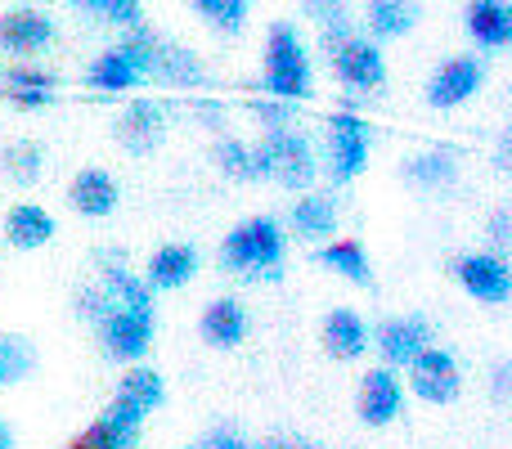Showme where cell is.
I'll list each match as a JSON object with an SVG mask.
<instances>
[{"label":"cell","mask_w":512,"mask_h":449,"mask_svg":"<svg viewBox=\"0 0 512 449\" xmlns=\"http://www.w3.org/2000/svg\"><path fill=\"white\" fill-rule=\"evenodd\" d=\"M77 319L95 328L99 351L113 364H140L158 337V306L144 279L126 265V252L104 247L95 256V283L77 292Z\"/></svg>","instance_id":"cell-1"},{"label":"cell","mask_w":512,"mask_h":449,"mask_svg":"<svg viewBox=\"0 0 512 449\" xmlns=\"http://www.w3.org/2000/svg\"><path fill=\"white\" fill-rule=\"evenodd\" d=\"M221 270L239 279H279V265L288 256V229L279 216H243L221 238Z\"/></svg>","instance_id":"cell-2"},{"label":"cell","mask_w":512,"mask_h":449,"mask_svg":"<svg viewBox=\"0 0 512 449\" xmlns=\"http://www.w3.org/2000/svg\"><path fill=\"white\" fill-rule=\"evenodd\" d=\"M265 95L283 104H301L315 95V68H310L306 41L292 23H274L265 36Z\"/></svg>","instance_id":"cell-3"},{"label":"cell","mask_w":512,"mask_h":449,"mask_svg":"<svg viewBox=\"0 0 512 449\" xmlns=\"http://www.w3.org/2000/svg\"><path fill=\"white\" fill-rule=\"evenodd\" d=\"M256 144V162H261V180H274L288 194H306L319 180V149L310 144V135H301L297 126L283 131H265Z\"/></svg>","instance_id":"cell-4"},{"label":"cell","mask_w":512,"mask_h":449,"mask_svg":"<svg viewBox=\"0 0 512 449\" xmlns=\"http://www.w3.org/2000/svg\"><path fill=\"white\" fill-rule=\"evenodd\" d=\"M122 45L135 54L144 81H162V86H180V90H185V86L194 90V86H203V81H207L203 59H198L194 50H185V45L158 36V32H144V27H135V32L126 36Z\"/></svg>","instance_id":"cell-5"},{"label":"cell","mask_w":512,"mask_h":449,"mask_svg":"<svg viewBox=\"0 0 512 449\" xmlns=\"http://www.w3.org/2000/svg\"><path fill=\"white\" fill-rule=\"evenodd\" d=\"M369 153H373V131L360 113H333L324 122V176L333 185H351V180L364 176L369 167Z\"/></svg>","instance_id":"cell-6"},{"label":"cell","mask_w":512,"mask_h":449,"mask_svg":"<svg viewBox=\"0 0 512 449\" xmlns=\"http://www.w3.org/2000/svg\"><path fill=\"white\" fill-rule=\"evenodd\" d=\"M324 50H328L333 77L342 81L351 95H373V90L387 86V59H382L378 41H369V36H360V32H346L342 41L324 45Z\"/></svg>","instance_id":"cell-7"},{"label":"cell","mask_w":512,"mask_h":449,"mask_svg":"<svg viewBox=\"0 0 512 449\" xmlns=\"http://www.w3.org/2000/svg\"><path fill=\"white\" fill-rule=\"evenodd\" d=\"M405 369H409V391H414L423 405H454V400L463 396V369L450 346L432 342L427 351H418Z\"/></svg>","instance_id":"cell-8"},{"label":"cell","mask_w":512,"mask_h":449,"mask_svg":"<svg viewBox=\"0 0 512 449\" xmlns=\"http://www.w3.org/2000/svg\"><path fill=\"white\" fill-rule=\"evenodd\" d=\"M454 283L463 288V297H472L477 306H508L512 301V265L499 252H463L454 261Z\"/></svg>","instance_id":"cell-9"},{"label":"cell","mask_w":512,"mask_h":449,"mask_svg":"<svg viewBox=\"0 0 512 449\" xmlns=\"http://www.w3.org/2000/svg\"><path fill=\"white\" fill-rule=\"evenodd\" d=\"M405 414V382L396 369L387 364H373L369 373H360V387H355V418L364 427H391Z\"/></svg>","instance_id":"cell-10"},{"label":"cell","mask_w":512,"mask_h":449,"mask_svg":"<svg viewBox=\"0 0 512 449\" xmlns=\"http://www.w3.org/2000/svg\"><path fill=\"white\" fill-rule=\"evenodd\" d=\"M432 342H436V333L423 315H391L369 333V346L382 355L387 369H405V364L414 360L418 351H427Z\"/></svg>","instance_id":"cell-11"},{"label":"cell","mask_w":512,"mask_h":449,"mask_svg":"<svg viewBox=\"0 0 512 449\" xmlns=\"http://www.w3.org/2000/svg\"><path fill=\"white\" fill-rule=\"evenodd\" d=\"M167 131H171L167 104H162V99H135V104H126V113L117 117L113 140L122 144L126 153L144 158V153H153L162 140H167Z\"/></svg>","instance_id":"cell-12"},{"label":"cell","mask_w":512,"mask_h":449,"mask_svg":"<svg viewBox=\"0 0 512 449\" xmlns=\"http://www.w3.org/2000/svg\"><path fill=\"white\" fill-rule=\"evenodd\" d=\"M203 270V252L194 243H162L158 252L144 261V288L149 292H180L198 279Z\"/></svg>","instance_id":"cell-13"},{"label":"cell","mask_w":512,"mask_h":449,"mask_svg":"<svg viewBox=\"0 0 512 449\" xmlns=\"http://www.w3.org/2000/svg\"><path fill=\"white\" fill-rule=\"evenodd\" d=\"M481 86H486V68H481V59L459 54V59H445L441 68L427 77V104L432 108H459V104H468Z\"/></svg>","instance_id":"cell-14"},{"label":"cell","mask_w":512,"mask_h":449,"mask_svg":"<svg viewBox=\"0 0 512 449\" xmlns=\"http://www.w3.org/2000/svg\"><path fill=\"white\" fill-rule=\"evenodd\" d=\"M81 445H95V449H140L144 441V414H135L131 405L122 400H108L95 418L86 423V432L77 436Z\"/></svg>","instance_id":"cell-15"},{"label":"cell","mask_w":512,"mask_h":449,"mask_svg":"<svg viewBox=\"0 0 512 449\" xmlns=\"http://www.w3.org/2000/svg\"><path fill=\"white\" fill-rule=\"evenodd\" d=\"M68 207L77 216H86V221H108L122 207V185L104 167H81L68 180Z\"/></svg>","instance_id":"cell-16"},{"label":"cell","mask_w":512,"mask_h":449,"mask_svg":"<svg viewBox=\"0 0 512 449\" xmlns=\"http://www.w3.org/2000/svg\"><path fill=\"white\" fill-rule=\"evenodd\" d=\"M248 306L239 297H212L198 315V337H203L212 351H234V346L248 342Z\"/></svg>","instance_id":"cell-17"},{"label":"cell","mask_w":512,"mask_h":449,"mask_svg":"<svg viewBox=\"0 0 512 449\" xmlns=\"http://www.w3.org/2000/svg\"><path fill=\"white\" fill-rule=\"evenodd\" d=\"M337 221H342V207H337V198L328 189H306L288 207V229L301 243H328L337 234Z\"/></svg>","instance_id":"cell-18"},{"label":"cell","mask_w":512,"mask_h":449,"mask_svg":"<svg viewBox=\"0 0 512 449\" xmlns=\"http://www.w3.org/2000/svg\"><path fill=\"white\" fill-rule=\"evenodd\" d=\"M0 95L23 113H36V108H50L59 99V77L45 68H32V63H14V68L0 72Z\"/></svg>","instance_id":"cell-19"},{"label":"cell","mask_w":512,"mask_h":449,"mask_svg":"<svg viewBox=\"0 0 512 449\" xmlns=\"http://www.w3.org/2000/svg\"><path fill=\"white\" fill-rule=\"evenodd\" d=\"M459 167H463L459 149H450V144H432V149L405 158L400 176H405L414 189H423V194H445V189L459 180Z\"/></svg>","instance_id":"cell-20"},{"label":"cell","mask_w":512,"mask_h":449,"mask_svg":"<svg viewBox=\"0 0 512 449\" xmlns=\"http://www.w3.org/2000/svg\"><path fill=\"white\" fill-rule=\"evenodd\" d=\"M319 342H324V351L333 355V360L351 364V360H360V355L369 351V324H364L360 310L333 306L324 315V324H319Z\"/></svg>","instance_id":"cell-21"},{"label":"cell","mask_w":512,"mask_h":449,"mask_svg":"<svg viewBox=\"0 0 512 449\" xmlns=\"http://www.w3.org/2000/svg\"><path fill=\"white\" fill-rule=\"evenodd\" d=\"M54 41V18L41 9L23 5V9H5L0 14V50L9 54H36Z\"/></svg>","instance_id":"cell-22"},{"label":"cell","mask_w":512,"mask_h":449,"mask_svg":"<svg viewBox=\"0 0 512 449\" xmlns=\"http://www.w3.org/2000/svg\"><path fill=\"white\" fill-rule=\"evenodd\" d=\"M54 234H59V221L41 203H14L5 212V243L14 252H41L54 243Z\"/></svg>","instance_id":"cell-23"},{"label":"cell","mask_w":512,"mask_h":449,"mask_svg":"<svg viewBox=\"0 0 512 449\" xmlns=\"http://www.w3.org/2000/svg\"><path fill=\"white\" fill-rule=\"evenodd\" d=\"M463 27L481 50H504L512 45V0H472Z\"/></svg>","instance_id":"cell-24"},{"label":"cell","mask_w":512,"mask_h":449,"mask_svg":"<svg viewBox=\"0 0 512 449\" xmlns=\"http://www.w3.org/2000/svg\"><path fill=\"white\" fill-rule=\"evenodd\" d=\"M86 81L95 90H104V95H122V90H135L144 81L140 63H135V54L126 50V45H113V50L95 54L86 68Z\"/></svg>","instance_id":"cell-25"},{"label":"cell","mask_w":512,"mask_h":449,"mask_svg":"<svg viewBox=\"0 0 512 449\" xmlns=\"http://www.w3.org/2000/svg\"><path fill=\"white\" fill-rule=\"evenodd\" d=\"M315 261L324 265V270H333L337 279H346V283H360V288H369V283H373L369 252H364V243L355 234H342V238H328V243H319Z\"/></svg>","instance_id":"cell-26"},{"label":"cell","mask_w":512,"mask_h":449,"mask_svg":"<svg viewBox=\"0 0 512 449\" xmlns=\"http://www.w3.org/2000/svg\"><path fill=\"white\" fill-rule=\"evenodd\" d=\"M122 405H131L135 414H158L162 405H167V378H162L158 369H149V364H131V369L122 373V382H117L113 391Z\"/></svg>","instance_id":"cell-27"},{"label":"cell","mask_w":512,"mask_h":449,"mask_svg":"<svg viewBox=\"0 0 512 449\" xmlns=\"http://www.w3.org/2000/svg\"><path fill=\"white\" fill-rule=\"evenodd\" d=\"M364 23H369L373 41L409 36L418 23V0H369V5H364Z\"/></svg>","instance_id":"cell-28"},{"label":"cell","mask_w":512,"mask_h":449,"mask_svg":"<svg viewBox=\"0 0 512 449\" xmlns=\"http://www.w3.org/2000/svg\"><path fill=\"white\" fill-rule=\"evenodd\" d=\"M216 167H221V176L230 180H243V185H252V180H261V162H256V144L252 140H239V135H221L212 149Z\"/></svg>","instance_id":"cell-29"},{"label":"cell","mask_w":512,"mask_h":449,"mask_svg":"<svg viewBox=\"0 0 512 449\" xmlns=\"http://www.w3.org/2000/svg\"><path fill=\"white\" fill-rule=\"evenodd\" d=\"M36 369V351L27 337L18 333H0V387H18L27 382Z\"/></svg>","instance_id":"cell-30"},{"label":"cell","mask_w":512,"mask_h":449,"mask_svg":"<svg viewBox=\"0 0 512 449\" xmlns=\"http://www.w3.org/2000/svg\"><path fill=\"white\" fill-rule=\"evenodd\" d=\"M0 171H5L14 185H36L41 171H45V149L41 144H32V140L9 144V149L0 153Z\"/></svg>","instance_id":"cell-31"},{"label":"cell","mask_w":512,"mask_h":449,"mask_svg":"<svg viewBox=\"0 0 512 449\" xmlns=\"http://www.w3.org/2000/svg\"><path fill=\"white\" fill-rule=\"evenodd\" d=\"M77 9H86V14H99L104 23H117V27H144V5L140 0H72Z\"/></svg>","instance_id":"cell-32"},{"label":"cell","mask_w":512,"mask_h":449,"mask_svg":"<svg viewBox=\"0 0 512 449\" xmlns=\"http://www.w3.org/2000/svg\"><path fill=\"white\" fill-rule=\"evenodd\" d=\"M189 5L212 27H221V32H230V36L243 32V23H248V0H189Z\"/></svg>","instance_id":"cell-33"},{"label":"cell","mask_w":512,"mask_h":449,"mask_svg":"<svg viewBox=\"0 0 512 449\" xmlns=\"http://www.w3.org/2000/svg\"><path fill=\"white\" fill-rule=\"evenodd\" d=\"M252 117L261 122V135H265V131H283V126H292L297 108L283 104V99H256V104H252Z\"/></svg>","instance_id":"cell-34"},{"label":"cell","mask_w":512,"mask_h":449,"mask_svg":"<svg viewBox=\"0 0 512 449\" xmlns=\"http://www.w3.org/2000/svg\"><path fill=\"white\" fill-rule=\"evenodd\" d=\"M203 449H256V441H248L239 427H212V432H207V441H203Z\"/></svg>","instance_id":"cell-35"},{"label":"cell","mask_w":512,"mask_h":449,"mask_svg":"<svg viewBox=\"0 0 512 449\" xmlns=\"http://www.w3.org/2000/svg\"><path fill=\"white\" fill-rule=\"evenodd\" d=\"M256 449H324L315 436H301V432H279V436H265Z\"/></svg>","instance_id":"cell-36"},{"label":"cell","mask_w":512,"mask_h":449,"mask_svg":"<svg viewBox=\"0 0 512 449\" xmlns=\"http://www.w3.org/2000/svg\"><path fill=\"white\" fill-rule=\"evenodd\" d=\"M508 243H512V216L508 212H495V221H490V247H486V252L504 256Z\"/></svg>","instance_id":"cell-37"},{"label":"cell","mask_w":512,"mask_h":449,"mask_svg":"<svg viewBox=\"0 0 512 449\" xmlns=\"http://www.w3.org/2000/svg\"><path fill=\"white\" fill-rule=\"evenodd\" d=\"M0 449H14V432H9L5 423H0Z\"/></svg>","instance_id":"cell-38"},{"label":"cell","mask_w":512,"mask_h":449,"mask_svg":"<svg viewBox=\"0 0 512 449\" xmlns=\"http://www.w3.org/2000/svg\"><path fill=\"white\" fill-rule=\"evenodd\" d=\"M63 449H95V445H81V441H77V436H72V441H68V445H63Z\"/></svg>","instance_id":"cell-39"},{"label":"cell","mask_w":512,"mask_h":449,"mask_svg":"<svg viewBox=\"0 0 512 449\" xmlns=\"http://www.w3.org/2000/svg\"><path fill=\"white\" fill-rule=\"evenodd\" d=\"M180 449H203V445H180Z\"/></svg>","instance_id":"cell-40"}]
</instances>
